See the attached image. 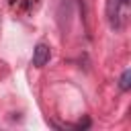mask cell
<instances>
[{
	"instance_id": "1",
	"label": "cell",
	"mask_w": 131,
	"mask_h": 131,
	"mask_svg": "<svg viewBox=\"0 0 131 131\" xmlns=\"http://www.w3.org/2000/svg\"><path fill=\"white\" fill-rule=\"evenodd\" d=\"M129 4L131 0H106V18L111 29L123 31L129 20Z\"/></svg>"
},
{
	"instance_id": "2",
	"label": "cell",
	"mask_w": 131,
	"mask_h": 131,
	"mask_svg": "<svg viewBox=\"0 0 131 131\" xmlns=\"http://www.w3.org/2000/svg\"><path fill=\"white\" fill-rule=\"evenodd\" d=\"M49 57H51V49H49V45H47V43H37L35 49H33V66L43 68V66L49 61Z\"/></svg>"
},
{
	"instance_id": "3",
	"label": "cell",
	"mask_w": 131,
	"mask_h": 131,
	"mask_svg": "<svg viewBox=\"0 0 131 131\" xmlns=\"http://www.w3.org/2000/svg\"><path fill=\"white\" fill-rule=\"evenodd\" d=\"M119 88L121 90H129L131 88V70H125L123 74H121V80H119Z\"/></svg>"
}]
</instances>
